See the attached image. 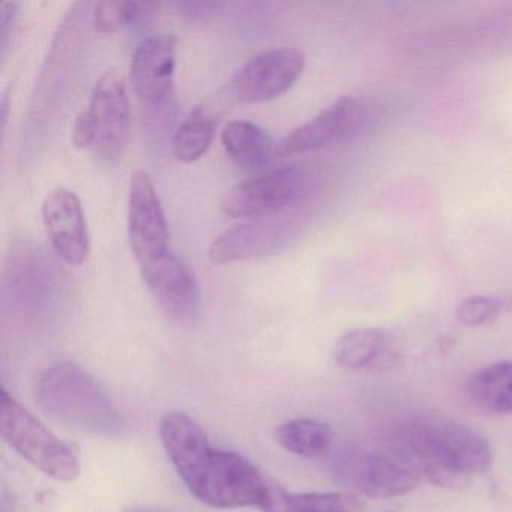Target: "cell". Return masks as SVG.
I'll list each match as a JSON object with an SVG mask.
<instances>
[{"mask_svg":"<svg viewBox=\"0 0 512 512\" xmlns=\"http://www.w3.org/2000/svg\"><path fill=\"white\" fill-rule=\"evenodd\" d=\"M167 457L191 494L212 508H259L269 481L238 452L214 448L187 413L173 410L160 421Z\"/></svg>","mask_w":512,"mask_h":512,"instance_id":"6da1fadb","label":"cell"},{"mask_svg":"<svg viewBox=\"0 0 512 512\" xmlns=\"http://www.w3.org/2000/svg\"><path fill=\"white\" fill-rule=\"evenodd\" d=\"M403 443L404 457L436 487H467L493 463V452L484 436L440 416L413 419L404 428Z\"/></svg>","mask_w":512,"mask_h":512,"instance_id":"7a4b0ae2","label":"cell"},{"mask_svg":"<svg viewBox=\"0 0 512 512\" xmlns=\"http://www.w3.org/2000/svg\"><path fill=\"white\" fill-rule=\"evenodd\" d=\"M35 400L62 425L101 437H121L127 422L103 386L80 365L56 362L38 376Z\"/></svg>","mask_w":512,"mask_h":512,"instance_id":"3957f363","label":"cell"},{"mask_svg":"<svg viewBox=\"0 0 512 512\" xmlns=\"http://www.w3.org/2000/svg\"><path fill=\"white\" fill-rule=\"evenodd\" d=\"M0 431L5 442L44 475L59 482H73L80 475L76 451L7 391L0 401Z\"/></svg>","mask_w":512,"mask_h":512,"instance_id":"277c9868","label":"cell"},{"mask_svg":"<svg viewBox=\"0 0 512 512\" xmlns=\"http://www.w3.org/2000/svg\"><path fill=\"white\" fill-rule=\"evenodd\" d=\"M308 194V178L295 166L266 170L230 188L221 202V212L233 220L277 217Z\"/></svg>","mask_w":512,"mask_h":512,"instance_id":"5b68a950","label":"cell"},{"mask_svg":"<svg viewBox=\"0 0 512 512\" xmlns=\"http://www.w3.org/2000/svg\"><path fill=\"white\" fill-rule=\"evenodd\" d=\"M334 473L344 487L373 499H391L412 493L421 484L422 476L409 458L359 449L338 455Z\"/></svg>","mask_w":512,"mask_h":512,"instance_id":"8992f818","label":"cell"},{"mask_svg":"<svg viewBox=\"0 0 512 512\" xmlns=\"http://www.w3.org/2000/svg\"><path fill=\"white\" fill-rule=\"evenodd\" d=\"M154 301L173 322L193 326L199 319L200 289L190 266L169 251L140 266Z\"/></svg>","mask_w":512,"mask_h":512,"instance_id":"52a82bcc","label":"cell"},{"mask_svg":"<svg viewBox=\"0 0 512 512\" xmlns=\"http://www.w3.org/2000/svg\"><path fill=\"white\" fill-rule=\"evenodd\" d=\"M304 68L305 56L299 50H266L239 70L233 80V92L244 104L268 103L289 92L301 79Z\"/></svg>","mask_w":512,"mask_h":512,"instance_id":"ba28073f","label":"cell"},{"mask_svg":"<svg viewBox=\"0 0 512 512\" xmlns=\"http://www.w3.org/2000/svg\"><path fill=\"white\" fill-rule=\"evenodd\" d=\"M128 238L139 266L169 253V226L148 173H133L128 194Z\"/></svg>","mask_w":512,"mask_h":512,"instance_id":"9c48e42d","label":"cell"},{"mask_svg":"<svg viewBox=\"0 0 512 512\" xmlns=\"http://www.w3.org/2000/svg\"><path fill=\"white\" fill-rule=\"evenodd\" d=\"M88 112L97 131L95 151L104 160H119L130 140L131 109L127 83L118 71H107L98 80Z\"/></svg>","mask_w":512,"mask_h":512,"instance_id":"30bf717a","label":"cell"},{"mask_svg":"<svg viewBox=\"0 0 512 512\" xmlns=\"http://www.w3.org/2000/svg\"><path fill=\"white\" fill-rule=\"evenodd\" d=\"M295 229L292 220L281 217L245 221L215 238L209 259L221 266L272 256L286 247Z\"/></svg>","mask_w":512,"mask_h":512,"instance_id":"8fae6325","label":"cell"},{"mask_svg":"<svg viewBox=\"0 0 512 512\" xmlns=\"http://www.w3.org/2000/svg\"><path fill=\"white\" fill-rule=\"evenodd\" d=\"M362 122L364 107L361 103L353 97H341L278 142L275 157H298L334 145L353 136Z\"/></svg>","mask_w":512,"mask_h":512,"instance_id":"7c38bea8","label":"cell"},{"mask_svg":"<svg viewBox=\"0 0 512 512\" xmlns=\"http://www.w3.org/2000/svg\"><path fill=\"white\" fill-rule=\"evenodd\" d=\"M43 220L55 253L67 265H83L91 239L79 196L67 188L52 191L43 203Z\"/></svg>","mask_w":512,"mask_h":512,"instance_id":"4fadbf2b","label":"cell"},{"mask_svg":"<svg viewBox=\"0 0 512 512\" xmlns=\"http://www.w3.org/2000/svg\"><path fill=\"white\" fill-rule=\"evenodd\" d=\"M178 41L173 35H154L140 41L131 58V83L137 97L149 106H161L173 91Z\"/></svg>","mask_w":512,"mask_h":512,"instance_id":"5bb4252c","label":"cell"},{"mask_svg":"<svg viewBox=\"0 0 512 512\" xmlns=\"http://www.w3.org/2000/svg\"><path fill=\"white\" fill-rule=\"evenodd\" d=\"M221 143L230 160L248 172L265 169L277 148L268 133L250 121L229 122L221 133Z\"/></svg>","mask_w":512,"mask_h":512,"instance_id":"9a60e30c","label":"cell"},{"mask_svg":"<svg viewBox=\"0 0 512 512\" xmlns=\"http://www.w3.org/2000/svg\"><path fill=\"white\" fill-rule=\"evenodd\" d=\"M259 509L263 512H359L361 503L352 493H292L269 482Z\"/></svg>","mask_w":512,"mask_h":512,"instance_id":"2e32d148","label":"cell"},{"mask_svg":"<svg viewBox=\"0 0 512 512\" xmlns=\"http://www.w3.org/2000/svg\"><path fill=\"white\" fill-rule=\"evenodd\" d=\"M473 403L496 415H512V362H494L469 380Z\"/></svg>","mask_w":512,"mask_h":512,"instance_id":"e0dca14e","label":"cell"},{"mask_svg":"<svg viewBox=\"0 0 512 512\" xmlns=\"http://www.w3.org/2000/svg\"><path fill=\"white\" fill-rule=\"evenodd\" d=\"M275 440L290 454L302 458H319L331 448L334 430L326 422L295 418L278 425Z\"/></svg>","mask_w":512,"mask_h":512,"instance_id":"ac0fdd59","label":"cell"},{"mask_svg":"<svg viewBox=\"0 0 512 512\" xmlns=\"http://www.w3.org/2000/svg\"><path fill=\"white\" fill-rule=\"evenodd\" d=\"M385 332L376 328L353 329L338 338L332 355L335 362L346 370H361L376 364L386 349Z\"/></svg>","mask_w":512,"mask_h":512,"instance_id":"d6986e66","label":"cell"},{"mask_svg":"<svg viewBox=\"0 0 512 512\" xmlns=\"http://www.w3.org/2000/svg\"><path fill=\"white\" fill-rule=\"evenodd\" d=\"M215 137V122L203 109H196L176 130L172 151L176 160L191 164L205 157Z\"/></svg>","mask_w":512,"mask_h":512,"instance_id":"ffe728a7","label":"cell"},{"mask_svg":"<svg viewBox=\"0 0 512 512\" xmlns=\"http://www.w3.org/2000/svg\"><path fill=\"white\" fill-rule=\"evenodd\" d=\"M158 5L154 2H125L107 0L95 5L94 28L100 34H116L122 29L134 28L139 23L148 22Z\"/></svg>","mask_w":512,"mask_h":512,"instance_id":"44dd1931","label":"cell"},{"mask_svg":"<svg viewBox=\"0 0 512 512\" xmlns=\"http://www.w3.org/2000/svg\"><path fill=\"white\" fill-rule=\"evenodd\" d=\"M502 311V301L491 296H473L461 302L455 317L461 325L475 328L496 319Z\"/></svg>","mask_w":512,"mask_h":512,"instance_id":"7402d4cb","label":"cell"},{"mask_svg":"<svg viewBox=\"0 0 512 512\" xmlns=\"http://www.w3.org/2000/svg\"><path fill=\"white\" fill-rule=\"evenodd\" d=\"M224 4L220 2H181L176 4L179 16L187 22H206V20L214 17Z\"/></svg>","mask_w":512,"mask_h":512,"instance_id":"603a6c76","label":"cell"},{"mask_svg":"<svg viewBox=\"0 0 512 512\" xmlns=\"http://www.w3.org/2000/svg\"><path fill=\"white\" fill-rule=\"evenodd\" d=\"M73 143L79 149L95 148L97 131H95L94 121H92L88 110L80 113L74 121Z\"/></svg>","mask_w":512,"mask_h":512,"instance_id":"cb8c5ba5","label":"cell"},{"mask_svg":"<svg viewBox=\"0 0 512 512\" xmlns=\"http://www.w3.org/2000/svg\"><path fill=\"white\" fill-rule=\"evenodd\" d=\"M19 4L16 2H4L0 5V37H2V52L8 49V41L13 35L17 17H19Z\"/></svg>","mask_w":512,"mask_h":512,"instance_id":"d4e9b609","label":"cell"},{"mask_svg":"<svg viewBox=\"0 0 512 512\" xmlns=\"http://www.w3.org/2000/svg\"><path fill=\"white\" fill-rule=\"evenodd\" d=\"M0 112H2V128L7 127L8 113H10V92L5 91L2 95V103H0Z\"/></svg>","mask_w":512,"mask_h":512,"instance_id":"484cf974","label":"cell"},{"mask_svg":"<svg viewBox=\"0 0 512 512\" xmlns=\"http://www.w3.org/2000/svg\"><path fill=\"white\" fill-rule=\"evenodd\" d=\"M124 512H173L167 509L155 508V506H130Z\"/></svg>","mask_w":512,"mask_h":512,"instance_id":"4316f807","label":"cell"},{"mask_svg":"<svg viewBox=\"0 0 512 512\" xmlns=\"http://www.w3.org/2000/svg\"><path fill=\"white\" fill-rule=\"evenodd\" d=\"M2 512H16L13 503L7 497H4V500H2Z\"/></svg>","mask_w":512,"mask_h":512,"instance_id":"83f0119b","label":"cell"},{"mask_svg":"<svg viewBox=\"0 0 512 512\" xmlns=\"http://www.w3.org/2000/svg\"><path fill=\"white\" fill-rule=\"evenodd\" d=\"M389 512H391V511H389Z\"/></svg>","mask_w":512,"mask_h":512,"instance_id":"f1b7e54d","label":"cell"}]
</instances>
